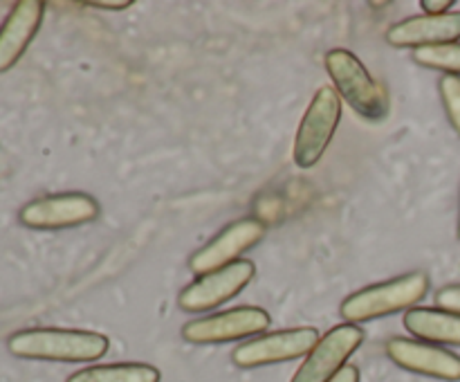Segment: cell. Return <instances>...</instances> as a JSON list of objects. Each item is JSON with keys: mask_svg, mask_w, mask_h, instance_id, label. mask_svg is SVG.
I'll return each mask as SVG.
<instances>
[{"mask_svg": "<svg viewBox=\"0 0 460 382\" xmlns=\"http://www.w3.org/2000/svg\"><path fill=\"white\" fill-rule=\"evenodd\" d=\"M99 202L84 191H63L34 198L18 211V223L30 229H70L93 223Z\"/></svg>", "mask_w": 460, "mask_h": 382, "instance_id": "obj_6", "label": "cell"}, {"mask_svg": "<svg viewBox=\"0 0 460 382\" xmlns=\"http://www.w3.org/2000/svg\"><path fill=\"white\" fill-rule=\"evenodd\" d=\"M323 61H326V70L335 84L337 94L358 115L371 121L385 120L389 112V94L353 52L335 48L326 54Z\"/></svg>", "mask_w": 460, "mask_h": 382, "instance_id": "obj_3", "label": "cell"}, {"mask_svg": "<svg viewBox=\"0 0 460 382\" xmlns=\"http://www.w3.org/2000/svg\"><path fill=\"white\" fill-rule=\"evenodd\" d=\"M386 40L394 48H434V45L456 43L460 40V12H449L434 16V13H420V16L404 18L395 22L386 31Z\"/></svg>", "mask_w": 460, "mask_h": 382, "instance_id": "obj_12", "label": "cell"}, {"mask_svg": "<svg viewBox=\"0 0 460 382\" xmlns=\"http://www.w3.org/2000/svg\"><path fill=\"white\" fill-rule=\"evenodd\" d=\"M436 306L449 313L460 315V283H449L436 292Z\"/></svg>", "mask_w": 460, "mask_h": 382, "instance_id": "obj_18", "label": "cell"}, {"mask_svg": "<svg viewBox=\"0 0 460 382\" xmlns=\"http://www.w3.org/2000/svg\"><path fill=\"white\" fill-rule=\"evenodd\" d=\"M256 274V265L252 261L241 259L225 268L202 274L196 281L189 283L178 297V306L187 313H205V310L218 308L225 301L241 295Z\"/></svg>", "mask_w": 460, "mask_h": 382, "instance_id": "obj_8", "label": "cell"}, {"mask_svg": "<svg viewBox=\"0 0 460 382\" xmlns=\"http://www.w3.org/2000/svg\"><path fill=\"white\" fill-rule=\"evenodd\" d=\"M108 346L106 335L81 328H25L7 340L9 353L40 362H94Z\"/></svg>", "mask_w": 460, "mask_h": 382, "instance_id": "obj_1", "label": "cell"}, {"mask_svg": "<svg viewBox=\"0 0 460 382\" xmlns=\"http://www.w3.org/2000/svg\"><path fill=\"white\" fill-rule=\"evenodd\" d=\"M440 102H443L447 120L460 138V76L443 75L438 81Z\"/></svg>", "mask_w": 460, "mask_h": 382, "instance_id": "obj_17", "label": "cell"}, {"mask_svg": "<svg viewBox=\"0 0 460 382\" xmlns=\"http://www.w3.org/2000/svg\"><path fill=\"white\" fill-rule=\"evenodd\" d=\"M162 373L153 364L112 362L93 364L72 373L66 382H160Z\"/></svg>", "mask_w": 460, "mask_h": 382, "instance_id": "obj_15", "label": "cell"}, {"mask_svg": "<svg viewBox=\"0 0 460 382\" xmlns=\"http://www.w3.org/2000/svg\"><path fill=\"white\" fill-rule=\"evenodd\" d=\"M413 61L422 67H429V70L460 76V40L434 45V48L413 49Z\"/></svg>", "mask_w": 460, "mask_h": 382, "instance_id": "obj_16", "label": "cell"}, {"mask_svg": "<svg viewBox=\"0 0 460 382\" xmlns=\"http://www.w3.org/2000/svg\"><path fill=\"white\" fill-rule=\"evenodd\" d=\"M454 0H420V7L425 13H434V16H440V13H449L454 7Z\"/></svg>", "mask_w": 460, "mask_h": 382, "instance_id": "obj_19", "label": "cell"}, {"mask_svg": "<svg viewBox=\"0 0 460 382\" xmlns=\"http://www.w3.org/2000/svg\"><path fill=\"white\" fill-rule=\"evenodd\" d=\"M341 120V97L335 88L323 85L314 93L304 120L295 135V148L292 157L299 169H313L326 153L328 144L332 142L337 126Z\"/></svg>", "mask_w": 460, "mask_h": 382, "instance_id": "obj_4", "label": "cell"}, {"mask_svg": "<svg viewBox=\"0 0 460 382\" xmlns=\"http://www.w3.org/2000/svg\"><path fill=\"white\" fill-rule=\"evenodd\" d=\"M133 0H106V3H99V0H93V3H85V7L102 9V12H124V9L133 7Z\"/></svg>", "mask_w": 460, "mask_h": 382, "instance_id": "obj_20", "label": "cell"}, {"mask_svg": "<svg viewBox=\"0 0 460 382\" xmlns=\"http://www.w3.org/2000/svg\"><path fill=\"white\" fill-rule=\"evenodd\" d=\"M458 241H460V209H458Z\"/></svg>", "mask_w": 460, "mask_h": 382, "instance_id": "obj_22", "label": "cell"}, {"mask_svg": "<svg viewBox=\"0 0 460 382\" xmlns=\"http://www.w3.org/2000/svg\"><path fill=\"white\" fill-rule=\"evenodd\" d=\"M429 292V277L425 272H407L389 281L373 283L346 297L340 306V315L346 324H362L371 319L389 317L416 308Z\"/></svg>", "mask_w": 460, "mask_h": 382, "instance_id": "obj_2", "label": "cell"}, {"mask_svg": "<svg viewBox=\"0 0 460 382\" xmlns=\"http://www.w3.org/2000/svg\"><path fill=\"white\" fill-rule=\"evenodd\" d=\"M404 328L429 344L460 346V315L443 308H416L404 313Z\"/></svg>", "mask_w": 460, "mask_h": 382, "instance_id": "obj_14", "label": "cell"}, {"mask_svg": "<svg viewBox=\"0 0 460 382\" xmlns=\"http://www.w3.org/2000/svg\"><path fill=\"white\" fill-rule=\"evenodd\" d=\"M331 382H359V369L355 364H346Z\"/></svg>", "mask_w": 460, "mask_h": 382, "instance_id": "obj_21", "label": "cell"}, {"mask_svg": "<svg viewBox=\"0 0 460 382\" xmlns=\"http://www.w3.org/2000/svg\"><path fill=\"white\" fill-rule=\"evenodd\" d=\"M45 16V3L21 0L12 7L0 25V72H7L21 61L25 49L39 34Z\"/></svg>", "mask_w": 460, "mask_h": 382, "instance_id": "obj_13", "label": "cell"}, {"mask_svg": "<svg viewBox=\"0 0 460 382\" xmlns=\"http://www.w3.org/2000/svg\"><path fill=\"white\" fill-rule=\"evenodd\" d=\"M272 324L268 310L259 306H238L209 317L191 319L182 326V337L189 344H227L234 340H245L252 335H263Z\"/></svg>", "mask_w": 460, "mask_h": 382, "instance_id": "obj_7", "label": "cell"}, {"mask_svg": "<svg viewBox=\"0 0 460 382\" xmlns=\"http://www.w3.org/2000/svg\"><path fill=\"white\" fill-rule=\"evenodd\" d=\"M386 355L404 371L445 382L460 380V355L443 346L411 340V337H391L386 342Z\"/></svg>", "mask_w": 460, "mask_h": 382, "instance_id": "obj_11", "label": "cell"}, {"mask_svg": "<svg viewBox=\"0 0 460 382\" xmlns=\"http://www.w3.org/2000/svg\"><path fill=\"white\" fill-rule=\"evenodd\" d=\"M364 337L367 333L358 324H340L331 328L305 355L304 364L296 369L290 382H331L346 367L350 355L362 346Z\"/></svg>", "mask_w": 460, "mask_h": 382, "instance_id": "obj_9", "label": "cell"}, {"mask_svg": "<svg viewBox=\"0 0 460 382\" xmlns=\"http://www.w3.org/2000/svg\"><path fill=\"white\" fill-rule=\"evenodd\" d=\"M319 340H322V335L313 326L263 333V335H256L238 344L232 351V362L238 369H259L270 367V364L290 362V360L308 355Z\"/></svg>", "mask_w": 460, "mask_h": 382, "instance_id": "obj_5", "label": "cell"}, {"mask_svg": "<svg viewBox=\"0 0 460 382\" xmlns=\"http://www.w3.org/2000/svg\"><path fill=\"white\" fill-rule=\"evenodd\" d=\"M265 236V225L256 218H241L225 225L220 234H216L207 245H202L196 254L189 259V268L202 277L214 270L241 261L243 252L254 247Z\"/></svg>", "mask_w": 460, "mask_h": 382, "instance_id": "obj_10", "label": "cell"}]
</instances>
